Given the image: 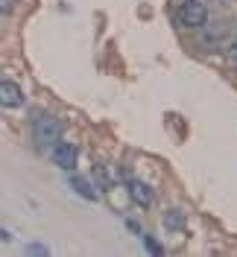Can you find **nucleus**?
<instances>
[{"instance_id": "20e7f679", "label": "nucleus", "mask_w": 237, "mask_h": 257, "mask_svg": "<svg viewBox=\"0 0 237 257\" xmlns=\"http://www.w3.org/2000/svg\"><path fill=\"white\" fill-rule=\"evenodd\" d=\"M24 105V91L15 82H0V108H21Z\"/></svg>"}, {"instance_id": "9b49d317", "label": "nucleus", "mask_w": 237, "mask_h": 257, "mask_svg": "<svg viewBox=\"0 0 237 257\" xmlns=\"http://www.w3.org/2000/svg\"><path fill=\"white\" fill-rule=\"evenodd\" d=\"M0 240H3V242H9V240H12V234H9V231H0Z\"/></svg>"}, {"instance_id": "423d86ee", "label": "nucleus", "mask_w": 237, "mask_h": 257, "mask_svg": "<svg viewBox=\"0 0 237 257\" xmlns=\"http://www.w3.org/2000/svg\"><path fill=\"white\" fill-rule=\"evenodd\" d=\"M70 187L85 199V202H97V190H94V184L88 181V178H82V176H70Z\"/></svg>"}, {"instance_id": "39448f33", "label": "nucleus", "mask_w": 237, "mask_h": 257, "mask_svg": "<svg viewBox=\"0 0 237 257\" xmlns=\"http://www.w3.org/2000/svg\"><path fill=\"white\" fill-rule=\"evenodd\" d=\"M126 187H129V196H132L135 205H141V208H149V205H152V190H149V184H143L138 178H129Z\"/></svg>"}, {"instance_id": "f257e3e1", "label": "nucleus", "mask_w": 237, "mask_h": 257, "mask_svg": "<svg viewBox=\"0 0 237 257\" xmlns=\"http://www.w3.org/2000/svg\"><path fill=\"white\" fill-rule=\"evenodd\" d=\"M32 138H35L38 146H50L53 149L62 141V123L56 117H50V114H35L32 117Z\"/></svg>"}, {"instance_id": "7ed1b4c3", "label": "nucleus", "mask_w": 237, "mask_h": 257, "mask_svg": "<svg viewBox=\"0 0 237 257\" xmlns=\"http://www.w3.org/2000/svg\"><path fill=\"white\" fill-rule=\"evenodd\" d=\"M53 161L62 167L64 173H73L79 164V146L67 144V141H59V144L53 146Z\"/></svg>"}, {"instance_id": "9d476101", "label": "nucleus", "mask_w": 237, "mask_h": 257, "mask_svg": "<svg viewBox=\"0 0 237 257\" xmlns=\"http://www.w3.org/2000/svg\"><path fill=\"white\" fill-rule=\"evenodd\" d=\"M12 6H15V0H0V15L12 12Z\"/></svg>"}, {"instance_id": "6e6552de", "label": "nucleus", "mask_w": 237, "mask_h": 257, "mask_svg": "<svg viewBox=\"0 0 237 257\" xmlns=\"http://www.w3.org/2000/svg\"><path fill=\"white\" fill-rule=\"evenodd\" d=\"M143 248H146V251H152V254H164V248H161L149 234H143Z\"/></svg>"}, {"instance_id": "0eeeda50", "label": "nucleus", "mask_w": 237, "mask_h": 257, "mask_svg": "<svg viewBox=\"0 0 237 257\" xmlns=\"http://www.w3.org/2000/svg\"><path fill=\"white\" fill-rule=\"evenodd\" d=\"M164 228H170V231H182V228H185V213H182V210H167V216H164Z\"/></svg>"}, {"instance_id": "f03ea898", "label": "nucleus", "mask_w": 237, "mask_h": 257, "mask_svg": "<svg viewBox=\"0 0 237 257\" xmlns=\"http://www.w3.org/2000/svg\"><path fill=\"white\" fill-rule=\"evenodd\" d=\"M208 21V3L205 0H185L179 6V24L188 30H199Z\"/></svg>"}, {"instance_id": "1a4fd4ad", "label": "nucleus", "mask_w": 237, "mask_h": 257, "mask_svg": "<svg viewBox=\"0 0 237 257\" xmlns=\"http://www.w3.org/2000/svg\"><path fill=\"white\" fill-rule=\"evenodd\" d=\"M27 254H47V248L38 245V242H32V245H27Z\"/></svg>"}]
</instances>
